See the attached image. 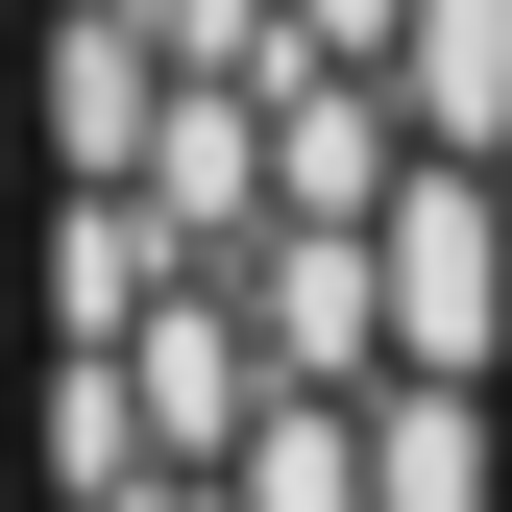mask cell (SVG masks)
<instances>
[{"instance_id": "obj_1", "label": "cell", "mask_w": 512, "mask_h": 512, "mask_svg": "<svg viewBox=\"0 0 512 512\" xmlns=\"http://www.w3.org/2000/svg\"><path fill=\"white\" fill-rule=\"evenodd\" d=\"M293 25H415V0H293Z\"/></svg>"}]
</instances>
